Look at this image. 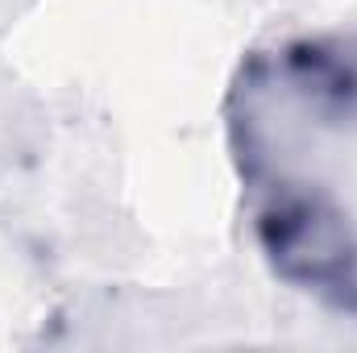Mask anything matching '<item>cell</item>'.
Wrapping results in <instances>:
<instances>
[{
  "instance_id": "cell-1",
  "label": "cell",
  "mask_w": 357,
  "mask_h": 353,
  "mask_svg": "<svg viewBox=\"0 0 357 353\" xmlns=\"http://www.w3.org/2000/svg\"><path fill=\"white\" fill-rule=\"evenodd\" d=\"M262 246L282 278L349 299L357 291V250L333 204L320 195H278L262 212Z\"/></svg>"
}]
</instances>
